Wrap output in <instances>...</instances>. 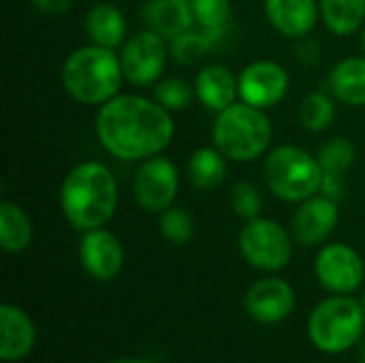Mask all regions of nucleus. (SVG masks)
I'll list each match as a JSON object with an SVG mask.
<instances>
[{
	"label": "nucleus",
	"instance_id": "obj_19",
	"mask_svg": "<svg viewBox=\"0 0 365 363\" xmlns=\"http://www.w3.org/2000/svg\"><path fill=\"white\" fill-rule=\"evenodd\" d=\"M86 32L94 45L115 49L126 39V17L111 2H96L86 17Z\"/></svg>",
	"mask_w": 365,
	"mask_h": 363
},
{
	"label": "nucleus",
	"instance_id": "obj_11",
	"mask_svg": "<svg viewBox=\"0 0 365 363\" xmlns=\"http://www.w3.org/2000/svg\"><path fill=\"white\" fill-rule=\"evenodd\" d=\"M240 101L259 109L276 107L289 92V73L282 64L272 60H257L244 66L237 77Z\"/></svg>",
	"mask_w": 365,
	"mask_h": 363
},
{
	"label": "nucleus",
	"instance_id": "obj_9",
	"mask_svg": "<svg viewBox=\"0 0 365 363\" xmlns=\"http://www.w3.org/2000/svg\"><path fill=\"white\" fill-rule=\"evenodd\" d=\"M133 190L137 203L150 214H163L178 197L180 173L178 167L165 156H152L141 163L135 173Z\"/></svg>",
	"mask_w": 365,
	"mask_h": 363
},
{
	"label": "nucleus",
	"instance_id": "obj_25",
	"mask_svg": "<svg viewBox=\"0 0 365 363\" xmlns=\"http://www.w3.org/2000/svg\"><path fill=\"white\" fill-rule=\"evenodd\" d=\"M336 120V103L325 92H310L299 107V122L304 128L312 133L327 131Z\"/></svg>",
	"mask_w": 365,
	"mask_h": 363
},
{
	"label": "nucleus",
	"instance_id": "obj_35",
	"mask_svg": "<svg viewBox=\"0 0 365 363\" xmlns=\"http://www.w3.org/2000/svg\"><path fill=\"white\" fill-rule=\"evenodd\" d=\"M359 363H365V349L364 353H361V357H359Z\"/></svg>",
	"mask_w": 365,
	"mask_h": 363
},
{
	"label": "nucleus",
	"instance_id": "obj_7",
	"mask_svg": "<svg viewBox=\"0 0 365 363\" xmlns=\"http://www.w3.org/2000/svg\"><path fill=\"white\" fill-rule=\"evenodd\" d=\"M244 259L261 272H280L291 263L293 244L289 231L269 218H252L240 233Z\"/></svg>",
	"mask_w": 365,
	"mask_h": 363
},
{
	"label": "nucleus",
	"instance_id": "obj_34",
	"mask_svg": "<svg viewBox=\"0 0 365 363\" xmlns=\"http://www.w3.org/2000/svg\"><path fill=\"white\" fill-rule=\"evenodd\" d=\"M361 49H364V53H365V24H364V28H361Z\"/></svg>",
	"mask_w": 365,
	"mask_h": 363
},
{
	"label": "nucleus",
	"instance_id": "obj_10",
	"mask_svg": "<svg viewBox=\"0 0 365 363\" xmlns=\"http://www.w3.org/2000/svg\"><path fill=\"white\" fill-rule=\"evenodd\" d=\"M314 272L327 291L336 295H349L361 287L365 265L359 252L349 244H327L317 255Z\"/></svg>",
	"mask_w": 365,
	"mask_h": 363
},
{
	"label": "nucleus",
	"instance_id": "obj_28",
	"mask_svg": "<svg viewBox=\"0 0 365 363\" xmlns=\"http://www.w3.org/2000/svg\"><path fill=\"white\" fill-rule=\"evenodd\" d=\"M192 218L186 210L182 208H167L160 216V233L167 242L171 244H188L192 240Z\"/></svg>",
	"mask_w": 365,
	"mask_h": 363
},
{
	"label": "nucleus",
	"instance_id": "obj_18",
	"mask_svg": "<svg viewBox=\"0 0 365 363\" xmlns=\"http://www.w3.org/2000/svg\"><path fill=\"white\" fill-rule=\"evenodd\" d=\"M143 17L150 30L173 39L192 28L195 15L188 0H148L143 6Z\"/></svg>",
	"mask_w": 365,
	"mask_h": 363
},
{
	"label": "nucleus",
	"instance_id": "obj_21",
	"mask_svg": "<svg viewBox=\"0 0 365 363\" xmlns=\"http://www.w3.org/2000/svg\"><path fill=\"white\" fill-rule=\"evenodd\" d=\"M32 223L13 201H0V246L9 255L24 252L32 244Z\"/></svg>",
	"mask_w": 365,
	"mask_h": 363
},
{
	"label": "nucleus",
	"instance_id": "obj_16",
	"mask_svg": "<svg viewBox=\"0 0 365 363\" xmlns=\"http://www.w3.org/2000/svg\"><path fill=\"white\" fill-rule=\"evenodd\" d=\"M195 94L207 109L220 113L222 109L237 103L240 83L229 66L207 64L199 71L195 79Z\"/></svg>",
	"mask_w": 365,
	"mask_h": 363
},
{
	"label": "nucleus",
	"instance_id": "obj_6",
	"mask_svg": "<svg viewBox=\"0 0 365 363\" xmlns=\"http://www.w3.org/2000/svg\"><path fill=\"white\" fill-rule=\"evenodd\" d=\"M364 323V306L353 297L336 295L312 310L308 319V336L319 351L336 355L357 344Z\"/></svg>",
	"mask_w": 365,
	"mask_h": 363
},
{
	"label": "nucleus",
	"instance_id": "obj_2",
	"mask_svg": "<svg viewBox=\"0 0 365 363\" xmlns=\"http://www.w3.org/2000/svg\"><path fill=\"white\" fill-rule=\"evenodd\" d=\"M60 208L64 218L79 231L105 227L118 208L113 173L96 160L73 167L60 186Z\"/></svg>",
	"mask_w": 365,
	"mask_h": 363
},
{
	"label": "nucleus",
	"instance_id": "obj_24",
	"mask_svg": "<svg viewBox=\"0 0 365 363\" xmlns=\"http://www.w3.org/2000/svg\"><path fill=\"white\" fill-rule=\"evenodd\" d=\"M222 32L225 30H207L201 26H199V30L190 28V30L169 39L171 41V56L180 64H195L218 43Z\"/></svg>",
	"mask_w": 365,
	"mask_h": 363
},
{
	"label": "nucleus",
	"instance_id": "obj_12",
	"mask_svg": "<svg viewBox=\"0 0 365 363\" xmlns=\"http://www.w3.org/2000/svg\"><path fill=\"white\" fill-rule=\"evenodd\" d=\"M295 308L293 287L276 276L257 280L246 293V312L261 325H276L289 319Z\"/></svg>",
	"mask_w": 365,
	"mask_h": 363
},
{
	"label": "nucleus",
	"instance_id": "obj_8",
	"mask_svg": "<svg viewBox=\"0 0 365 363\" xmlns=\"http://www.w3.org/2000/svg\"><path fill=\"white\" fill-rule=\"evenodd\" d=\"M167 56L165 36L156 30H141L122 45L120 62L124 77L135 86H152L165 73Z\"/></svg>",
	"mask_w": 365,
	"mask_h": 363
},
{
	"label": "nucleus",
	"instance_id": "obj_5",
	"mask_svg": "<svg viewBox=\"0 0 365 363\" xmlns=\"http://www.w3.org/2000/svg\"><path fill=\"white\" fill-rule=\"evenodd\" d=\"M263 178L278 199L302 203L321 193L323 167L317 156L297 145H278L263 163Z\"/></svg>",
	"mask_w": 365,
	"mask_h": 363
},
{
	"label": "nucleus",
	"instance_id": "obj_27",
	"mask_svg": "<svg viewBox=\"0 0 365 363\" xmlns=\"http://www.w3.org/2000/svg\"><path fill=\"white\" fill-rule=\"evenodd\" d=\"M195 21L207 30H225L231 19V0H190Z\"/></svg>",
	"mask_w": 365,
	"mask_h": 363
},
{
	"label": "nucleus",
	"instance_id": "obj_15",
	"mask_svg": "<svg viewBox=\"0 0 365 363\" xmlns=\"http://www.w3.org/2000/svg\"><path fill=\"white\" fill-rule=\"evenodd\" d=\"M0 359L6 363L26 359L36 344V329L32 319L13 304L0 306Z\"/></svg>",
	"mask_w": 365,
	"mask_h": 363
},
{
	"label": "nucleus",
	"instance_id": "obj_13",
	"mask_svg": "<svg viewBox=\"0 0 365 363\" xmlns=\"http://www.w3.org/2000/svg\"><path fill=\"white\" fill-rule=\"evenodd\" d=\"M79 259L94 280H113L124 265V248L120 240L105 227L83 231L79 242Z\"/></svg>",
	"mask_w": 365,
	"mask_h": 363
},
{
	"label": "nucleus",
	"instance_id": "obj_29",
	"mask_svg": "<svg viewBox=\"0 0 365 363\" xmlns=\"http://www.w3.org/2000/svg\"><path fill=\"white\" fill-rule=\"evenodd\" d=\"M154 101L158 105H163L167 111H182L192 101V88L180 77H169V79L156 83Z\"/></svg>",
	"mask_w": 365,
	"mask_h": 363
},
{
	"label": "nucleus",
	"instance_id": "obj_3",
	"mask_svg": "<svg viewBox=\"0 0 365 363\" xmlns=\"http://www.w3.org/2000/svg\"><path fill=\"white\" fill-rule=\"evenodd\" d=\"M124 79L115 49L86 45L75 49L62 64L64 90L83 105H105L118 96Z\"/></svg>",
	"mask_w": 365,
	"mask_h": 363
},
{
	"label": "nucleus",
	"instance_id": "obj_36",
	"mask_svg": "<svg viewBox=\"0 0 365 363\" xmlns=\"http://www.w3.org/2000/svg\"><path fill=\"white\" fill-rule=\"evenodd\" d=\"M361 306H364V312H365V295H364V300H361Z\"/></svg>",
	"mask_w": 365,
	"mask_h": 363
},
{
	"label": "nucleus",
	"instance_id": "obj_32",
	"mask_svg": "<svg viewBox=\"0 0 365 363\" xmlns=\"http://www.w3.org/2000/svg\"><path fill=\"white\" fill-rule=\"evenodd\" d=\"M32 4L45 15H64L71 11L73 0H32Z\"/></svg>",
	"mask_w": 365,
	"mask_h": 363
},
{
	"label": "nucleus",
	"instance_id": "obj_30",
	"mask_svg": "<svg viewBox=\"0 0 365 363\" xmlns=\"http://www.w3.org/2000/svg\"><path fill=\"white\" fill-rule=\"evenodd\" d=\"M231 208L235 216L244 218L246 223L252 218H259L261 208H263L259 188L252 182H237L231 190Z\"/></svg>",
	"mask_w": 365,
	"mask_h": 363
},
{
	"label": "nucleus",
	"instance_id": "obj_23",
	"mask_svg": "<svg viewBox=\"0 0 365 363\" xmlns=\"http://www.w3.org/2000/svg\"><path fill=\"white\" fill-rule=\"evenodd\" d=\"M227 156L214 148H199L188 160V178L201 190L218 188L227 178Z\"/></svg>",
	"mask_w": 365,
	"mask_h": 363
},
{
	"label": "nucleus",
	"instance_id": "obj_31",
	"mask_svg": "<svg viewBox=\"0 0 365 363\" xmlns=\"http://www.w3.org/2000/svg\"><path fill=\"white\" fill-rule=\"evenodd\" d=\"M344 173H329V171H323V184H321V195L334 199V201H340L342 195H344Z\"/></svg>",
	"mask_w": 365,
	"mask_h": 363
},
{
	"label": "nucleus",
	"instance_id": "obj_1",
	"mask_svg": "<svg viewBox=\"0 0 365 363\" xmlns=\"http://www.w3.org/2000/svg\"><path fill=\"white\" fill-rule=\"evenodd\" d=\"M94 126L101 145L120 160L158 156L175 135L171 111L137 94H118L101 105Z\"/></svg>",
	"mask_w": 365,
	"mask_h": 363
},
{
	"label": "nucleus",
	"instance_id": "obj_26",
	"mask_svg": "<svg viewBox=\"0 0 365 363\" xmlns=\"http://www.w3.org/2000/svg\"><path fill=\"white\" fill-rule=\"evenodd\" d=\"M319 163L323 167V171L329 173H346L355 158H357V150L355 145L346 139V137H334L329 141H325L319 148Z\"/></svg>",
	"mask_w": 365,
	"mask_h": 363
},
{
	"label": "nucleus",
	"instance_id": "obj_33",
	"mask_svg": "<svg viewBox=\"0 0 365 363\" xmlns=\"http://www.w3.org/2000/svg\"><path fill=\"white\" fill-rule=\"evenodd\" d=\"M109 363H150V362H143V359H115V362H109Z\"/></svg>",
	"mask_w": 365,
	"mask_h": 363
},
{
	"label": "nucleus",
	"instance_id": "obj_4",
	"mask_svg": "<svg viewBox=\"0 0 365 363\" xmlns=\"http://www.w3.org/2000/svg\"><path fill=\"white\" fill-rule=\"evenodd\" d=\"M214 145L235 163H250L263 156L272 143V122L265 109L244 101L222 109L214 122Z\"/></svg>",
	"mask_w": 365,
	"mask_h": 363
},
{
	"label": "nucleus",
	"instance_id": "obj_20",
	"mask_svg": "<svg viewBox=\"0 0 365 363\" xmlns=\"http://www.w3.org/2000/svg\"><path fill=\"white\" fill-rule=\"evenodd\" d=\"M329 88L340 103L351 107H364L365 56H351L340 60L329 75Z\"/></svg>",
	"mask_w": 365,
	"mask_h": 363
},
{
	"label": "nucleus",
	"instance_id": "obj_14",
	"mask_svg": "<svg viewBox=\"0 0 365 363\" xmlns=\"http://www.w3.org/2000/svg\"><path fill=\"white\" fill-rule=\"evenodd\" d=\"M340 220L338 201L314 195L299 203L293 216V237L304 246H317L325 242Z\"/></svg>",
	"mask_w": 365,
	"mask_h": 363
},
{
	"label": "nucleus",
	"instance_id": "obj_37",
	"mask_svg": "<svg viewBox=\"0 0 365 363\" xmlns=\"http://www.w3.org/2000/svg\"><path fill=\"white\" fill-rule=\"evenodd\" d=\"M188 2H190V0H188Z\"/></svg>",
	"mask_w": 365,
	"mask_h": 363
},
{
	"label": "nucleus",
	"instance_id": "obj_17",
	"mask_svg": "<svg viewBox=\"0 0 365 363\" xmlns=\"http://www.w3.org/2000/svg\"><path fill=\"white\" fill-rule=\"evenodd\" d=\"M265 15L269 24L284 36H306L319 15L317 0H265Z\"/></svg>",
	"mask_w": 365,
	"mask_h": 363
},
{
	"label": "nucleus",
	"instance_id": "obj_22",
	"mask_svg": "<svg viewBox=\"0 0 365 363\" xmlns=\"http://www.w3.org/2000/svg\"><path fill=\"white\" fill-rule=\"evenodd\" d=\"M325 26L338 36H351L365 24V0H319Z\"/></svg>",
	"mask_w": 365,
	"mask_h": 363
}]
</instances>
